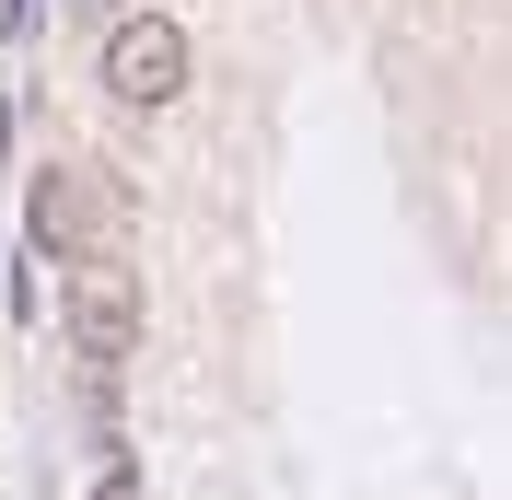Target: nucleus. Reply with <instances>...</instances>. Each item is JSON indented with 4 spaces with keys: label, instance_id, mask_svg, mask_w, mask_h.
<instances>
[{
    "label": "nucleus",
    "instance_id": "obj_1",
    "mask_svg": "<svg viewBox=\"0 0 512 500\" xmlns=\"http://www.w3.org/2000/svg\"><path fill=\"white\" fill-rule=\"evenodd\" d=\"M59 314H70V349H82L94 373H117L128 349H140V268L105 256V245H82L59 268Z\"/></svg>",
    "mask_w": 512,
    "mask_h": 500
},
{
    "label": "nucleus",
    "instance_id": "obj_3",
    "mask_svg": "<svg viewBox=\"0 0 512 500\" xmlns=\"http://www.w3.org/2000/svg\"><path fill=\"white\" fill-rule=\"evenodd\" d=\"M82 221H94V198H82V175H70V163H47V175H35V245L59 256H82Z\"/></svg>",
    "mask_w": 512,
    "mask_h": 500
},
{
    "label": "nucleus",
    "instance_id": "obj_4",
    "mask_svg": "<svg viewBox=\"0 0 512 500\" xmlns=\"http://www.w3.org/2000/svg\"><path fill=\"white\" fill-rule=\"evenodd\" d=\"M94 500H140V477H128V466H117V477H105V489H94Z\"/></svg>",
    "mask_w": 512,
    "mask_h": 500
},
{
    "label": "nucleus",
    "instance_id": "obj_2",
    "mask_svg": "<svg viewBox=\"0 0 512 500\" xmlns=\"http://www.w3.org/2000/svg\"><path fill=\"white\" fill-rule=\"evenodd\" d=\"M175 82H187V35L163 24V12H140V24L105 35V94L117 105H175Z\"/></svg>",
    "mask_w": 512,
    "mask_h": 500
}]
</instances>
